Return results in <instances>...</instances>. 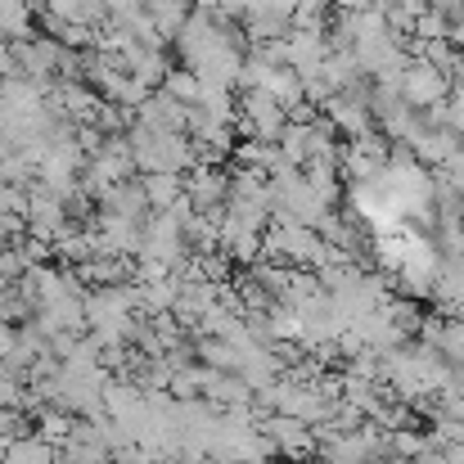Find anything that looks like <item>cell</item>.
<instances>
[{
  "label": "cell",
  "instance_id": "obj_20",
  "mask_svg": "<svg viewBox=\"0 0 464 464\" xmlns=\"http://www.w3.org/2000/svg\"><path fill=\"white\" fill-rule=\"evenodd\" d=\"M280 154L289 158L294 167H307L311 162V122H289L285 136H280Z\"/></svg>",
  "mask_w": 464,
  "mask_h": 464
},
{
  "label": "cell",
  "instance_id": "obj_17",
  "mask_svg": "<svg viewBox=\"0 0 464 464\" xmlns=\"http://www.w3.org/2000/svg\"><path fill=\"white\" fill-rule=\"evenodd\" d=\"M150 14H154V23H158V32L167 36V41H176L180 36V27L189 23V0H150Z\"/></svg>",
  "mask_w": 464,
  "mask_h": 464
},
{
  "label": "cell",
  "instance_id": "obj_11",
  "mask_svg": "<svg viewBox=\"0 0 464 464\" xmlns=\"http://www.w3.org/2000/svg\"><path fill=\"white\" fill-rule=\"evenodd\" d=\"M127 72H131L136 82H145L150 91H158V86L167 82L171 63H167V54H162V50H150V45H131V50H127Z\"/></svg>",
  "mask_w": 464,
  "mask_h": 464
},
{
  "label": "cell",
  "instance_id": "obj_29",
  "mask_svg": "<svg viewBox=\"0 0 464 464\" xmlns=\"http://www.w3.org/2000/svg\"><path fill=\"white\" fill-rule=\"evenodd\" d=\"M5 447H9V442H5V438H0V460H5Z\"/></svg>",
  "mask_w": 464,
  "mask_h": 464
},
{
  "label": "cell",
  "instance_id": "obj_15",
  "mask_svg": "<svg viewBox=\"0 0 464 464\" xmlns=\"http://www.w3.org/2000/svg\"><path fill=\"white\" fill-rule=\"evenodd\" d=\"M194 352H198V361L203 365H212V370H226V374H239V361H244V352L230 343V338H198L194 343Z\"/></svg>",
  "mask_w": 464,
  "mask_h": 464
},
{
  "label": "cell",
  "instance_id": "obj_18",
  "mask_svg": "<svg viewBox=\"0 0 464 464\" xmlns=\"http://www.w3.org/2000/svg\"><path fill=\"white\" fill-rule=\"evenodd\" d=\"M162 91H171L180 104H189V109H194V104L203 100V77H198L194 68H185V63H180V68H171V72H167Z\"/></svg>",
  "mask_w": 464,
  "mask_h": 464
},
{
  "label": "cell",
  "instance_id": "obj_6",
  "mask_svg": "<svg viewBox=\"0 0 464 464\" xmlns=\"http://www.w3.org/2000/svg\"><path fill=\"white\" fill-rule=\"evenodd\" d=\"M185 194H189L194 212H226V198H230V171L217 167V162H198V167L185 176Z\"/></svg>",
  "mask_w": 464,
  "mask_h": 464
},
{
  "label": "cell",
  "instance_id": "obj_3",
  "mask_svg": "<svg viewBox=\"0 0 464 464\" xmlns=\"http://www.w3.org/2000/svg\"><path fill=\"white\" fill-rule=\"evenodd\" d=\"M451 77L438 68V63H429V59H411L406 63V72H401V100L411 104V109H420V113H429V109H438V104H447L451 100Z\"/></svg>",
  "mask_w": 464,
  "mask_h": 464
},
{
  "label": "cell",
  "instance_id": "obj_23",
  "mask_svg": "<svg viewBox=\"0 0 464 464\" xmlns=\"http://www.w3.org/2000/svg\"><path fill=\"white\" fill-rule=\"evenodd\" d=\"M329 14H334V0H298V9H294V27H315V32H324Z\"/></svg>",
  "mask_w": 464,
  "mask_h": 464
},
{
  "label": "cell",
  "instance_id": "obj_9",
  "mask_svg": "<svg viewBox=\"0 0 464 464\" xmlns=\"http://www.w3.org/2000/svg\"><path fill=\"white\" fill-rule=\"evenodd\" d=\"M100 208H109V212H118V217H131V221H145L154 208H150V194H145V180L140 176H131V180H118L104 198H100Z\"/></svg>",
  "mask_w": 464,
  "mask_h": 464
},
{
  "label": "cell",
  "instance_id": "obj_16",
  "mask_svg": "<svg viewBox=\"0 0 464 464\" xmlns=\"http://www.w3.org/2000/svg\"><path fill=\"white\" fill-rule=\"evenodd\" d=\"M303 171H307V185L315 189V198H320L324 208H338V198H343V185H338V167H334V162H307Z\"/></svg>",
  "mask_w": 464,
  "mask_h": 464
},
{
  "label": "cell",
  "instance_id": "obj_14",
  "mask_svg": "<svg viewBox=\"0 0 464 464\" xmlns=\"http://www.w3.org/2000/svg\"><path fill=\"white\" fill-rule=\"evenodd\" d=\"M262 91H271V95H276V100H280L285 109H298V104L307 100V82H303V77H298V72H294L289 63H276Z\"/></svg>",
  "mask_w": 464,
  "mask_h": 464
},
{
  "label": "cell",
  "instance_id": "obj_4",
  "mask_svg": "<svg viewBox=\"0 0 464 464\" xmlns=\"http://www.w3.org/2000/svg\"><path fill=\"white\" fill-rule=\"evenodd\" d=\"M338 162H343V171H347L352 180H383V171H388V162H392V140L379 136V131L356 136V140L343 145Z\"/></svg>",
  "mask_w": 464,
  "mask_h": 464
},
{
  "label": "cell",
  "instance_id": "obj_24",
  "mask_svg": "<svg viewBox=\"0 0 464 464\" xmlns=\"http://www.w3.org/2000/svg\"><path fill=\"white\" fill-rule=\"evenodd\" d=\"M27 266H32V262L23 257V248H18V244H5V248H0V276H5L9 285H18V280L27 276Z\"/></svg>",
  "mask_w": 464,
  "mask_h": 464
},
{
  "label": "cell",
  "instance_id": "obj_1",
  "mask_svg": "<svg viewBox=\"0 0 464 464\" xmlns=\"http://www.w3.org/2000/svg\"><path fill=\"white\" fill-rule=\"evenodd\" d=\"M127 140H131V158L140 171H180L185 176L198 167V150L185 131H154V127L136 122L127 131Z\"/></svg>",
  "mask_w": 464,
  "mask_h": 464
},
{
  "label": "cell",
  "instance_id": "obj_19",
  "mask_svg": "<svg viewBox=\"0 0 464 464\" xmlns=\"http://www.w3.org/2000/svg\"><path fill=\"white\" fill-rule=\"evenodd\" d=\"M235 95H239L235 86H203L198 109L212 113V118H221V122H235V118H239V100H235Z\"/></svg>",
  "mask_w": 464,
  "mask_h": 464
},
{
  "label": "cell",
  "instance_id": "obj_2",
  "mask_svg": "<svg viewBox=\"0 0 464 464\" xmlns=\"http://www.w3.org/2000/svg\"><path fill=\"white\" fill-rule=\"evenodd\" d=\"M285 127H289V109L271 91H239V118H235V131L239 136L280 140Z\"/></svg>",
  "mask_w": 464,
  "mask_h": 464
},
{
  "label": "cell",
  "instance_id": "obj_13",
  "mask_svg": "<svg viewBox=\"0 0 464 464\" xmlns=\"http://www.w3.org/2000/svg\"><path fill=\"white\" fill-rule=\"evenodd\" d=\"M0 464H59V456H54V447H50L45 438L23 433V438H9L5 460H0Z\"/></svg>",
  "mask_w": 464,
  "mask_h": 464
},
{
  "label": "cell",
  "instance_id": "obj_7",
  "mask_svg": "<svg viewBox=\"0 0 464 464\" xmlns=\"http://www.w3.org/2000/svg\"><path fill=\"white\" fill-rule=\"evenodd\" d=\"M23 217H27V230H32V235L54 239V235L68 226V198L36 180V185L27 189V212H23Z\"/></svg>",
  "mask_w": 464,
  "mask_h": 464
},
{
  "label": "cell",
  "instance_id": "obj_28",
  "mask_svg": "<svg viewBox=\"0 0 464 464\" xmlns=\"http://www.w3.org/2000/svg\"><path fill=\"white\" fill-rule=\"evenodd\" d=\"M433 9H442V14H456V9H464V0H429Z\"/></svg>",
  "mask_w": 464,
  "mask_h": 464
},
{
  "label": "cell",
  "instance_id": "obj_26",
  "mask_svg": "<svg viewBox=\"0 0 464 464\" xmlns=\"http://www.w3.org/2000/svg\"><path fill=\"white\" fill-rule=\"evenodd\" d=\"M14 343H18V324H5V320H0V361H9Z\"/></svg>",
  "mask_w": 464,
  "mask_h": 464
},
{
  "label": "cell",
  "instance_id": "obj_27",
  "mask_svg": "<svg viewBox=\"0 0 464 464\" xmlns=\"http://www.w3.org/2000/svg\"><path fill=\"white\" fill-rule=\"evenodd\" d=\"M334 9H343V14H365V9H374V0H334Z\"/></svg>",
  "mask_w": 464,
  "mask_h": 464
},
{
  "label": "cell",
  "instance_id": "obj_8",
  "mask_svg": "<svg viewBox=\"0 0 464 464\" xmlns=\"http://www.w3.org/2000/svg\"><path fill=\"white\" fill-rule=\"evenodd\" d=\"M136 122H145V127H154V131H185V127H189V104H180L171 91L158 86L154 95L136 109Z\"/></svg>",
  "mask_w": 464,
  "mask_h": 464
},
{
  "label": "cell",
  "instance_id": "obj_5",
  "mask_svg": "<svg viewBox=\"0 0 464 464\" xmlns=\"http://www.w3.org/2000/svg\"><path fill=\"white\" fill-rule=\"evenodd\" d=\"M262 433L280 447V456H289V460H307L320 451V442H315V429H311L307 420H298V415H285V411H266L262 415Z\"/></svg>",
  "mask_w": 464,
  "mask_h": 464
},
{
  "label": "cell",
  "instance_id": "obj_22",
  "mask_svg": "<svg viewBox=\"0 0 464 464\" xmlns=\"http://www.w3.org/2000/svg\"><path fill=\"white\" fill-rule=\"evenodd\" d=\"M415 41H451V14H442V9H424L420 18H415V32H411Z\"/></svg>",
  "mask_w": 464,
  "mask_h": 464
},
{
  "label": "cell",
  "instance_id": "obj_10",
  "mask_svg": "<svg viewBox=\"0 0 464 464\" xmlns=\"http://www.w3.org/2000/svg\"><path fill=\"white\" fill-rule=\"evenodd\" d=\"M32 433H36V438H45V442L59 451V447H68V442H72V433H77V415H72V411H63V406H54V401H45V406L32 415Z\"/></svg>",
  "mask_w": 464,
  "mask_h": 464
},
{
  "label": "cell",
  "instance_id": "obj_21",
  "mask_svg": "<svg viewBox=\"0 0 464 464\" xmlns=\"http://www.w3.org/2000/svg\"><path fill=\"white\" fill-rule=\"evenodd\" d=\"M45 311H54V320H59L63 329H72V334L91 329V320H86V294H63L59 303H50Z\"/></svg>",
  "mask_w": 464,
  "mask_h": 464
},
{
  "label": "cell",
  "instance_id": "obj_25",
  "mask_svg": "<svg viewBox=\"0 0 464 464\" xmlns=\"http://www.w3.org/2000/svg\"><path fill=\"white\" fill-rule=\"evenodd\" d=\"M140 9H150V0H109V18H113V23H127V18L140 14Z\"/></svg>",
  "mask_w": 464,
  "mask_h": 464
},
{
  "label": "cell",
  "instance_id": "obj_12",
  "mask_svg": "<svg viewBox=\"0 0 464 464\" xmlns=\"http://www.w3.org/2000/svg\"><path fill=\"white\" fill-rule=\"evenodd\" d=\"M145 180V194H150V208L167 212L176 198H185V176L180 171H140Z\"/></svg>",
  "mask_w": 464,
  "mask_h": 464
}]
</instances>
